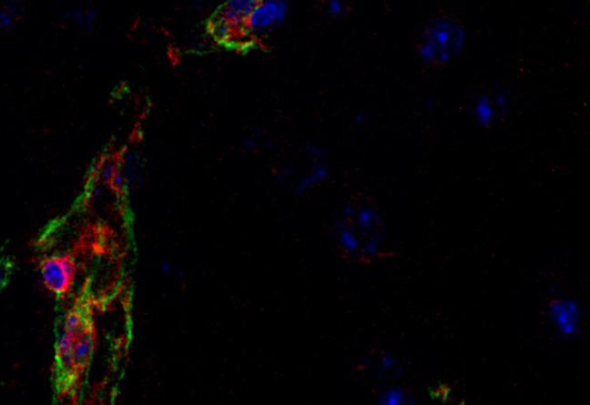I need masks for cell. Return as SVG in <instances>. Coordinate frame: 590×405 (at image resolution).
I'll return each instance as SVG.
<instances>
[{"mask_svg": "<svg viewBox=\"0 0 590 405\" xmlns=\"http://www.w3.org/2000/svg\"><path fill=\"white\" fill-rule=\"evenodd\" d=\"M381 234V217L374 204L369 200L350 203L336 225L338 246L346 255L362 260L374 257Z\"/></svg>", "mask_w": 590, "mask_h": 405, "instance_id": "1", "label": "cell"}, {"mask_svg": "<svg viewBox=\"0 0 590 405\" xmlns=\"http://www.w3.org/2000/svg\"><path fill=\"white\" fill-rule=\"evenodd\" d=\"M463 27L451 16L433 19L421 34L420 52L433 64L448 62L463 45Z\"/></svg>", "mask_w": 590, "mask_h": 405, "instance_id": "2", "label": "cell"}, {"mask_svg": "<svg viewBox=\"0 0 590 405\" xmlns=\"http://www.w3.org/2000/svg\"><path fill=\"white\" fill-rule=\"evenodd\" d=\"M290 15L289 3L283 0H262L256 3L247 21L245 34L249 37H262L279 29Z\"/></svg>", "mask_w": 590, "mask_h": 405, "instance_id": "3", "label": "cell"}, {"mask_svg": "<svg viewBox=\"0 0 590 405\" xmlns=\"http://www.w3.org/2000/svg\"><path fill=\"white\" fill-rule=\"evenodd\" d=\"M40 277L51 294L62 298L72 289L76 277V265L71 257L54 255L41 261Z\"/></svg>", "mask_w": 590, "mask_h": 405, "instance_id": "4", "label": "cell"}, {"mask_svg": "<svg viewBox=\"0 0 590 405\" xmlns=\"http://www.w3.org/2000/svg\"><path fill=\"white\" fill-rule=\"evenodd\" d=\"M258 0H229L217 8L215 13L227 20L239 33L245 34L247 21Z\"/></svg>", "mask_w": 590, "mask_h": 405, "instance_id": "5", "label": "cell"}, {"mask_svg": "<svg viewBox=\"0 0 590 405\" xmlns=\"http://www.w3.org/2000/svg\"><path fill=\"white\" fill-rule=\"evenodd\" d=\"M118 167L126 178L127 190L143 184V159L141 152L136 147H126L118 157Z\"/></svg>", "mask_w": 590, "mask_h": 405, "instance_id": "6", "label": "cell"}, {"mask_svg": "<svg viewBox=\"0 0 590 405\" xmlns=\"http://www.w3.org/2000/svg\"><path fill=\"white\" fill-rule=\"evenodd\" d=\"M95 343L97 341H95V334L91 325L77 335L76 343H74L72 356L74 374H76V381L79 380L82 373L85 372V370L89 365L91 357L94 354Z\"/></svg>", "mask_w": 590, "mask_h": 405, "instance_id": "7", "label": "cell"}, {"mask_svg": "<svg viewBox=\"0 0 590 405\" xmlns=\"http://www.w3.org/2000/svg\"><path fill=\"white\" fill-rule=\"evenodd\" d=\"M329 168L323 161H312L310 171H307L295 182L293 191L295 195L303 196L322 184L327 178Z\"/></svg>", "mask_w": 590, "mask_h": 405, "instance_id": "8", "label": "cell"}, {"mask_svg": "<svg viewBox=\"0 0 590 405\" xmlns=\"http://www.w3.org/2000/svg\"><path fill=\"white\" fill-rule=\"evenodd\" d=\"M65 20L82 30H91L97 23V11L93 7L76 6L64 12Z\"/></svg>", "mask_w": 590, "mask_h": 405, "instance_id": "9", "label": "cell"}, {"mask_svg": "<svg viewBox=\"0 0 590 405\" xmlns=\"http://www.w3.org/2000/svg\"><path fill=\"white\" fill-rule=\"evenodd\" d=\"M208 25H209L211 38L215 39L216 42L224 43V45L233 42L237 38L238 34H240L227 20H224L223 17L217 15V13H214V15L211 16Z\"/></svg>", "mask_w": 590, "mask_h": 405, "instance_id": "10", "label": "cell"}, {"mask_svg": "<svg viewBox=\"0 0 590 405\" xmlns=\"http://www.w3.org/2000/svg\"><path fill=\"white\" fill-rule=\"evenodd\" d=\"M25 8L17 2L0 3V32L8 30L19 23L24 16Z\"/></svg>", "mask_w": 590, "mask_h": 405, "instance_id": "11", "label": "cell"}, {"mask_svg": "<svg viewBox=\"0 0 590 405\" xmlns=\"http://www.w3.org/2000/svg\"><path fill=\"white\" fill-rule=\"evenodd\" d=\"M302 154L312 161H323L327 150L325 147L315 142H307L301 147Z\"/></svg>", "mask_w": 590, "mask_h": 405, "instance_id": "12", "label": "cell"}, {"mask_svg": "<svg viewBox=\"0 0 590 405\" xmlns=\"http://www.w3.org/2000/svg\"><path fill=\"white\" fill-rule=\"evenodd\" d=\"M212 47H214V43H212L211 39L197 38L189 43L188 52L194 55H206L209 54Z\"/></svg>", "mask_w": 590, "mask_h": 405, "instance_id": "13", "label": "cell"}, {"mask_svg": "<svg viewBox=\"0 0 590 405\" xmlns=\"http://www.w3.org/2000/svg\"><path fill=\"white\" fill-rule=\"evenodd\" d=\"M12 272V261L10 259H0V293L5 289L7 283L10 282Z\"/></svg>", "mask_w": 590, "mask_h": 405, "instance_id": "14", "label": "cell"}, {"mask_svg": "<svg viewBox=\"0 0 590 405\" xmlns=\"http://www.w3.org/2000/svg\"><path fill=\"white\" fill-rule=\"evenodd\" d=\"M295 174H297V167L294 165H285V167H280L276 173V181L280 184H284L292 178Z\"/></svg>", "mask_w": 590, "mask_h": 405, "instance_id": "15", "label": "cell"}, {"mask_svg": "<svg viewBox=\"0 0 590 405\" xmlns=\"http://www.w3.org/2000/svg\"><path fill=\"white\" fill-rule=\"evenodd\" d=\"M327 12L329 13L330 16L340 17L341 15H344L346 7L344 4L341 2H330L327 6Z\"/></svg>", "mask_w": 590, "mask_h": 405, "instance_id": "16", "label": "cell"}, {"mask_svg": "<svg viewBox=\"0 0 590 405\" xmlns=\"http://www.w3.org/2000/svg\"><path fill=\"white\" fill-rule=\"evenodd\" d=\"M192 7L194 12L199 13V15H201V13H206L208 10H209L210 6L207 2L197 0V2L193 3Z\"/></svg>", "mask_w": 590, "mask_h": 405, "instance_id": "17", "label": "cell"}, {"mask_svg": "<svg viewBox=\"0 0 590 405\" xmlns=\"http://www.w3.org/2000/svg\"><path fill=\"white\" fill-rule=\"evenodd\" d=\"M159 269L164 276H170L173 273V265L170 261L164 260L159 264Z\"/></svg>", "mask_w": 590, "mask_h": 405, "instance_id": "18", "label": "cell"}]
</instances>
